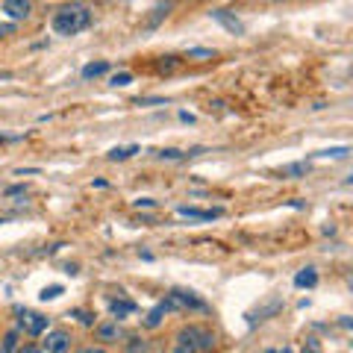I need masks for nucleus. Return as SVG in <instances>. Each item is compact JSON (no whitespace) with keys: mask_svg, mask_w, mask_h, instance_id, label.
I'll return each instance as SVG.
<instances>
[{"mask_svg":"<svg viewBox=\"0 0 353 353\" xmlns=\"http://www.w3.org/2000/svg\"><path fill=\"white\" fill-rule=\"evenodd\" d=\"M88 27H92V9L83 3H68L57 9V15H53V30L59 36H77V32H83Z\"/></svg>","mask_w":353,"mask_h":353,"instance_id":"obj_1","label":"nucleus"},{"mask_svg":"<svg viewBox=\"0 0 353 353\" xmlns=\"http://www.w3.org/2000/svg\"><path fill=\"white\" fill-rule=\"evenodd\" d=\"M215 347V336L206 327H183L174 339V350L171 353H209Z\"/></svg>","mask_w":353,"mask_h":353,"instance_id":"obj_2","label":"nucleus"},{"mask_svg":"<svg viewBox=\"0 0 353 353\" xmlns=\"http://www.w3.org/2000/svg\"><path fill=\"white\" fill-rule=\"evenodd\" d=\"M162 306H165V312H183V309H197V312H206V303L201 301V297H197L194 292H183V289L171 292L162 301Z\"/></svg>","mask_w":353,"mask_h":353,"instance_id":"obj_3","label":"nucleus"},{"mask_svg":"<svg viewBox=\"0 0 353 353\" xmlns=\"http://www.w3.org/2000/svg\"><path fill=\"white\" fill-rule=\"evenodd\" d=\"M21 318H18V327L24 330V333H30V336H41L44 330H48V318L44 315H39V312H18Z\"/></svg>","mask_w":353,"mask_h":353,"instance_id":"obj_4","label":"nucleus"},{"mask_svg":"<svg viewBox=\"0 0 353 353\" xmlns=\"http://www.w3.org/2000/svg\"><path fill=\"white\" fill-rule=\"evenodd\" d=\"M44 347H48V353H68L71 336L65 333V330H53V333H48V339H44Z\"/></svg>","mask_w":353,"mask_h":353,"instance_id":"obj_5","label":"nucleus"},{"mask_svg":"<svg viewBox=\"0 0 353 353\" xmlns=\"http://www.w3.org/2000/svg\"><path fill=\"white\" fill-rule=\"evenodd\" d=\"M0 9H3V12L12 18V21H24V18H30V0H3V3H0Z\"/></svg>","mask_w":353,"mask_h":353,"instance_id":"obj_6","label":"nucleus"},{"mask_svg":"<svg viewBox=\"0 0 353 353\" xmlns=\"http://www.w3.org/2000/svg\"><path fill=\"white\" fill-rule=\"evenodd\" d=\"M212 18H215L224 30L233 32V36H241V32H245V24H241V21H239L236 15H230L227 9H212Z\"/></svg>","mask_w":353,"mask_h":353,"instance_id":"obj_7","label":"nucleus"},{"mask_svg":"<svg viewBox=\"0 0 353 353\" xmlns=\"http://www.w3.org/2000/svg\"><path fill=\"white\" fill-rule=\"evenodd\" d=\"M176 212L183 218H192V221H215V218L224 215L221 209H194V206H180Z\"/></svg>","mask_w":353,"mask_h":353,"instance_id":"obj_8","label":"nucleus"},{"mask_svg":"<svg viewBox=\"0 0 353 353\" xmlns=\"http://www.w3.org/2000/svg\"><path fill=\"white\" fill-rule=\"evenodd\" d=\"M168 12H171V0H165V3H159L157 9H153V15L148 18L145 30H157V27H159V21H162V18H168Z\"/></svg>","mask_w":353,"mask_h":353,"instance_id":"obj_9","label":"nucleus"},{"mask_svg":"<svg viewBox=\"0 0 353 353\" xmlns=\"http://www.w3.org/2000/svg\"><path fill=\"white\" fill-rule=\"evenodd\" d=\"M315 283H318L315 268H303V271H297V277H294V285H297V289H312Z\"/></svg>","mask_w":353,"mask_h":353,"instance_id":"obj_10","label":"nucleus"},{"mask_svg":"<svg viewBox=\"0 0 353 353\" xmlns=\"http://www.w3.org/2000/svg\"><path fill=\"white\" fill-rule=\"evenodd\" d=\"M109 71V62H88L85 68H83V80H97V77H103Z\"/></svg>","mask_w":353,"mask_h":353,"instance_id":"obj_11","label":"nucleus"},{"mask_svg":"<svg viewBox=\"0 0 353 353\" xmlns=\"http://www.w3.org/2000/svg\"><path fill=\"white\" fill-rule=\"evenodd\" d=\"M109 309H112V315L121 321V318H127V315L136 312V303H132V301H112V303H109Z\"/></svg>","mask_w":353,"mask_h":353,"instance_id":"obj_12","label":"nucleus"},{"mask_svg":"<svg viewBox=\"0 0 353 353\" xmlns=\"http://www.w3.org/2000/svg\"><path fill=\"white\" fill-rule=\"evenodd\" d=\"M121 336H124V333H121L118 324H101V327H97V339H101V341H118Z\"/></svg>","mask_w":353,"mask_h":353,"instance_id":"obj_13","label":"nucleus"},{"mask_svg":"<svg viewBox=\"0 0 353 353\" xmlns=\"http://www.w3.org/2000/svg\"><path fill=\"white\" fill-rule=\"evenodd\" d=\"M139 150H141L139 145H130V148H112V150H109V159H112V162H124V159H130V157H136Z\"/></svg>","mask_w":353,"mask_h":353,"instance_id":"obj_14","label":"nucleus"},{"mask_svg":"<svg viewBox=\"0 0 353 353\" xmlns=\"http://www.w3.org/2000/svg\"><path fill=\"white\" fill-rule=\"evenodd\" d=\"M162 318H165V306H162V303H157V306H153L150 312H148V318H145V327L157 330V327L162 324Z\"/></svg>","mask_w":353,"mask_h":353,"instance_id":"obj_15","label":"nucleus"},{"mask_svg":"<svg viewBox=\"0 0 353 353\" xmlns=\"http://www.w3.org/2000/svg\"><path fill=\"white\" fill-rule=\"evenodd\" d=\"M306 171H309V165L306 162H292V165H283V176H306Z\"/></svg>","mask_w":353,"mask_h":353,"instance_id":"obj_16","label":"nucleus"},{"mask_svg":"<svg viewBox=\"0 0 353 353\" xmlns=\"http://www.w3.org/2000/svg\"><path fill=\"white\" fill-rule=\"evenodd\" d=\"M347 153H350V148L341 145V148H327V150H318L315 157H321V159H345Z\"/></svg>","mask_w":353,"mask_h":353,"instance_id":"obj_17","label":"nucleus"},{"mask_svg":"<svg viewBox=\"0 0 353 353\" xmlns=\"http://www.w3.org/2000/svg\"><path fill=\"white\" fill-rule=\"evenodd\" d=\"M189 59H194V62L215 59V50H206V48H192V50H189Z\"/></svg>","mask_w":353,"mask_h":353,"instance_id":"obj_18","label":"nucleus"},{"mask_svg":"<svg viewBox=\"0 0 353 353\" xmlns=\"http://www.w3.org/2000/svg\"><path fill=\"white\" fill-rule=\"evenodd\" d=\"M15 347H18V330H12V333H6L3 345H0V353H15Z\"/></svg>","mask_w":353,"mask_h":353,"instance_id":"obj_19","label":"nucleus"},{"mask_svg":"<svg viewBox=\"0 0 353 353\" xmlns=\"http://www.w3.org/2000/svg\"><path fill=\"white\" fill-rule=\"evenodd\" d=\"M62 294V285H48V289H41V301H57V297Z\"/></svg>","mask_w":353,"mask_h":353,"instance_id":"obj_20","label":"nucleus"},{"mask_svg":"<svg viewBox=\"0 0 353 353\" xmlns=\"http://www.w3.org/2000/svg\"><path fill=\"white\" fill-rule=\"evenodd\" d=\"M157 157H159V159H171V162H176V159H185V153H183V150H174V148H168V150H159Z\"/></svg>","mask_w":353,"mask_h":353,"instance_id":"obj_21","label":"nucleus"},{"mask_svg":"<svg viewBox=\"0 0 353 353\" xmlns=\"http://www.w3.org/2000/svg\"><path fill=\"white\" fill-rule=\"evenodd\" d=\"M109 83H112V85H130V83H132V74H130V71H121V74H115Z\"/></svg>","mask_w":353,"mask_h":353,"instance_id":"obj_22","label":"nucleus"},{"mask_svg":"<svg viewBox=\"0 0 353 353\" xmlns=\"http://www.w3.org/2000/svg\"><path fill=\"white\" fill-rule=\"evenodd\" d=\"M74 315L80 318V321H83L85 327H92V324H94V315H92V312H85V309H74Z\"/></svg>","mask_w":353,"mask_h":353,"instance_id":"obj_23","label":"nucleus"},{"mask_svg":"<svg viewBox=\"0 0 353 353\" xmlns=\"http://www.w3.org/2000/svg\"><path fill=\"white\" fill-rule=\"evenodd\" d=\"M157 68H159L162 74H165V71H174V68H176V62H174V57H162V62L157 65Z\"/></svg>","mask_w":353,"mask_h":353,"instance_id":"obj_24","label":"nucleus"},{"mask_svg":"<svg viewBox=\"0 0 353 353\" xmlns=\"http://www.w3.org/2000/svg\"><path fill=\"white\" fill-rule=\"evenodd\" d=\"M127 353H148V345H145V341H132Z\"/></svg>","mask_w":353,"mask_h":353,"instance_id":"obj_25","label":"nucleus"},{"mask_svg":"<svg viewBox=\"0 0 353 353\" xmlns=\"http://www.w3.org/2000/svg\"><path fill=\"white\" fill-rule=\"evenodd\" d=\"M136 206H139V209H150V206H157V201H150V197H139Z\"/></svg>","mask_w":353,"mask_h":353,"instance_id":"obj_26","label":"nucleus"},{"mask_svg":"<svg viewBox=\"0 0 353 353\" xmlns=\"http://www.w3.org/2000/svg\"><path fill=\"white\" fill-rule=\"evenodd\" d=\"M12 32H15V24H0V39H3V36H12Z\"/></svg>","mask_w":353,"mask_h":353,"instance_id":"obj_27","label":"nucleus"},{"mask_svg":"<svg viewBox=\"0 0 353 353\" xmlns=\"http://www.w3.org/2000/svg\"><path fill=\"white\" fill-rule=\"evenodd\" d=\"M6 194H9V197H15V194H24V185H12V189H9Z\"/></svg>","mask_w":353,"mask_h":353,"instance_id":"obj_28","label":"nucleus"},{"mask_svg":"<svg viewBox=\"0 0 353 353\" xmlns=\"http://www.w3.org/2000/svg\"><path fill=\"white\" fill-rule=\"evenodd\" d=\"M80 353H106V350L103 347H83Z\"/></svg>","mask_w":353,"mask_h":353,"instance_id":"obj_29","label":"nucleus"},{"mask_svg":"<svg viewBox=\"0 0 353 353\" xmlns=\"http://www.w3.org/2000/svg\"><path fill=\"white\" fill-rule=\"evenodd\" d=\"M21 353H48V350H39V347H24Z\"/></svg>","mask_w":353,"mask_h":353,"instance_id":"obj_30","label":"nucleus"},{"mask_svg":"<svg viewBox=\"0 0 353 353\" xmlns=\"http://www.w3.org/2000/svg\"><path fill=\"white\" fill-rule=\"evenodd\" d=\"M268 353H292V350H268Z\"/></svg>","mask_w":353,"mask_h":353,"instance_id":"obj_31","label":"nucleus"},{"mask_svg":"<svg viewBox=\"0 0 353 353\" xmlns=\"http://www.w3.org/2000/svg\"><path fill=\"white\" fill-rule=\"evenodd\" d=\"M271 3H283V0H271Z\"/></svg>","mask_w":353,"mask_h":353,"instance_id":"obj_32","label":"nucleus"},{"mask_svg":"<svg viewBox=\"0 0 353 353\" xmlns=\"http://www.w3.org/2000/svg\"><path fill=\"white\" fill-rule=\"evenodd\" d=\"M0 139H3V136H0Z\"/></svg>","mask_w":353,"mask_h":353,"instance_id":"obj_33","label":"nucleus"}]
</instances>
